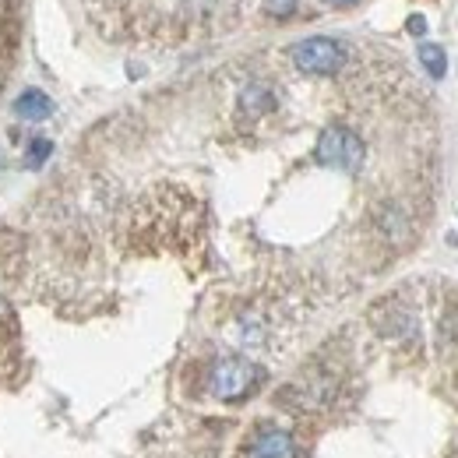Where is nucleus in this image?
Returning <instances> with one entry per match:
<instances>
[{"label": "nucleus", "instance_id": "nucleus-1", "mask_svg": "<svg viewBox=\"0 0 458 458\" xmlns=\"http://www.w3.org/2000/svg\"><path fill=\"white\" fill-rule=\"evenodd\" d=\"M314 163L318 166H328V170L339 173H360L367 163V145L363 138L345 127V123H328L321 134H318V145H314Z\"/></svg>", "mask_w": 458, "mask_h": 458}, {"label": "nucleus", "instance_id": "nucleus-2", "mask_svg": "<svg viewBox=\"0 0 458 458\" xmlns=\"http://www.w3.org/2000/svg\"><path fill=\"white\" fill-rule=\"evenodd\" d=\"M289 57L296 64V71H303L310 78H332L349 64V50L332 36H310V39H300L289 50Z\"/></svg>", "mask_w": 458, "mask_h": 458}, {"label": "nucleus", "instance_id": "nucleus-3", "mask_svg": "<svg viewBox=\"0 0 458 458\" xmlns=\"http://www.w3.org/2000/svg\"><path fill=\"white\" fill-rule=\"evenodd\" d=\"M258 385H261V367L250 363V360H243V356H223V360H216V367L208 374L212 395L223 402L247 399Z\"/></svg>", "mask_w": 458, "mask_h": 458}, {"label": "nucleus", "instance_id": "nucleus-4", "mask_svg": "<svg viewBox=\"0 0 458 458\" xmlns=\"http://www.w3.org/2000/svg\"><path fill=\"white\" fill-rule=\"evenodd\" d=\"M296 455H300V448H296L293 434L279 430V427H265L254 437V445H250V458H296Z\"/></svg>", "mask_w": 458, "mask_h": 458}, {"label": "nucleus", "instance_id": "nucleus-5", "mask_svg": "<svg viewBox=\"0 0 458 458\" xmlns=\"http://www.w3.org/2000/svg\"><path fill=\"white\" fill-rule=\"evenodd\" d=\"M14 114L21 120H47L54 114V99L47 92H39V89H29V92H21L14 99Z\"/></svg>", "mask_w": 458, "mask_h": 458}, {"label": "nucleus", "instance_id": "nucleus-6", "mask_svg": "<svg viewBox=\"0 0 458 458\" xmlns=\"http://www.w3.org/2000/svg\"><path fill=\"white\" fill-rule=\"evenodd\" d=\"M420 64H423L434 78H441V74L448 71V57H445V50H441L437 43H423V47H420Z\"/></svg>", "mask_w": 458, "mask_h": 458}, {"label": "nucleus", "instance_id": "nucleus-7", "mask_svg": "<svg viewBox=\"0 0 458 458\" xmlns=\"http://www.w3.org/2000/svg\"><path fill=\"white\" fill-rule=\"evenodd\" d=\"M50 152H54V145H50V141H43V138H36V141L29 145V159H25V166H32V170H36V166H43V163L50 159Z\"/></svg>", "mask_w": 458, "mask_h": 458}, {"label": "nucleus", "instance_id": "nucleus-8", "mask_svg": "<svg viewBox=\"0 0 458 458\" xmlns=\"http://www.w3.org/2000/svg\"><path fill=\"white\" fill-rule=\"evenodd\" d=\"M328 7H352V4H360V0H325Z\"/></svg>", "mask_w": 458, "mask_h": 458}]
</instances>
